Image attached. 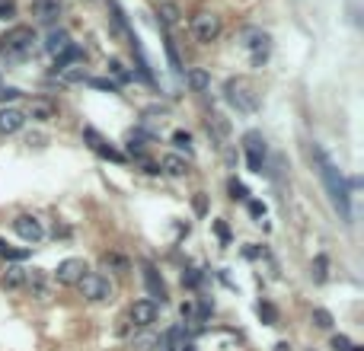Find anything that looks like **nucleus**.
<instances>
[{
    "instance_id": "1",
    "label": "nucleus",
    "mask_w": 364,
    "mask_h": 351,
    "mask_svg": "<svg viewBox=\"0 0 364 351\" xmlns=\"http://www.w3.org/2000/svg\"><path fill=\"white\" fill-rule=\"evenodd\" d=\"M313 157H316V163H320V176H323V182H326V192H330L332 208H336V211L342 214V221H351L349 186H345L342 172L336 170V163H332V160L326 157V151H320V147H316V151H313Z\"/></svg>"
},
{
    "instance_id": "2",
    "label": "nucleus",
    "mask_w": 364,
    "mask_h": 351,
    "mask_svg": "<svg viewBox=\"0 0 364 351\" xmlns=\"http://www.w3.org/2000/svg\"><path fill=\"white\" fill-rule=\"evenodd\" d=\"M35 49V32L29 26H13L10 32L0 35V55H7L10 61H23Z\"/></svg>"
},
{
    "instance_id": "3",
    "label": "nucleus",
    "mask_w": 364,
    "mask_h": 351,
    "mask_svg": "<svg viewBox=\"0 0 364 351\" xmlns=\"http://www.w3.org/2000/svg\"><path fill=\"white\" fill-rule=\"evenodd\" d=\"M224 96H227V103L234 106L237 112H256V109H259V93H256V87L249 80H243V77L227 80Z\"/></svg>"
},
{
    "instance_id": "4",
    "label": "nucleus",
    "mask_w": 364,
    "mask_h": 351,
    "mask_svg": "<svg viewBox=\"0 0 364 351\" xmlns=\"http://www.w3.org/2000/svg\"><path fill=\"white\" fill-rule=\"evenodd\" d=\"M189 29H192L195 42H201V45H211V42L220 39V29H224V23H220L218 13H211V10H201V13L192 16Z\"/></svg>"
},
{
    "instance_id": "5",
    "label": "nucleus",
    "mask_w": 364,
    "mask_h": 351,
    "mask_svg": "<svg viewBox=\"0 0 364 351\" xmlns=\"http://www.w3.org/2000/svg\"><path fill=\"white\" fill-rule=\"evenodd\" d=\"M240 42H243V49L249 51L253 68H262V64L268 61V49H272V42H268V35L262 32V29H243Z\"/></svg>"
},
{
    "instance_id": "6",
    "label": "nucleus",
    "mask_w": 364,
    "mask_h": 351,
    "mask_svg": "<svg viewBox=\"0 0 364 351\" xmlns=\"http://www.w3.org/2000/svg\"><path fill=\"white\" fill-rule=\"evenodd\" d=\"M77 288H80V294L87 297V300H93V303H103V300H109V297H112L109 278L96 275V272H87V275L77 281Z\"/></svg>"
},
{
    "instance_id": "7",
    "label": "nucleus",
    "mask_w": 364,
    "mask_h": 351,
    "mask_svg": "<svg viewBox=\"0 0 364 351\" xmlns=\"http://www.w3.org/2000/svg\"><path fill=\"white\" fill-rule=\"evenodd\" d=\"M243 147H246V163L253 172L265 170V141H262L259 131H246L243 134Z\"/></svg>"
},
{
    "instance_id": "8",
    "label": "nucleus",
    "mask_w": 364,
    "mask_h": 351,
    "mask_svg": "<svg viewBox=\"0 0 364 351\" xmlns=\"http://www.w3.org/2000/svg\"><path fill=\"white\" fill-rule=\"evenodd\" d=\"M83 141H87L89 147H93V151L99 153V157H106V160H112V163H125V157L122 153L115 151V147L109 144V141L103 138V134H99L96 128H83Z\"/></svg>"
},
{
    "instance_id": "9",
    "label": "nucleus",
    "mask_w": 364,
    "mask_h": 351,
    "mask_svg": "<svg viewBox=\"0 0 364 351\" xmlns=\"http://www.w3.org/2000/svg\"><path fill=\"white\" fill-rule=\"evenodd\" d=\"M13 230L20 234V240H26V243H39L42 236H45V227H42V221L35 214H20L13 221Z\"/></svg>"
},
{
    "instance_id": "10",
    "label": "nucleus",
    "mask_w": 364,
    "mask_h": 351,
    "mask_svg": "<svg viewBox=\"0 0 364 351\" xmlns=\"http://www.w3.org/2000/svg\"><path fill=\"white\" fill-rule=\"evenodd\" d=\"M83 275H87V262L83 259H64L61 265L55 269L58 284H77Z\"/></svg>"
},
{
    "instance_id": "11",
    "label": "nucleus",
    "mask_w": 364,
    "mask_h": 351,
    "mask_svg": "<svg viewBox=\"0 0 364 351\" xmlns=\"http://www.w3.org/2000/svg\"><path fill=\"white\" fill-rule=\"evenodd\" d=\"M128 319L138 329H147V326H153V319H157V303L153 300H138V303H131V310H128Z\"/></svg>"
},
{
    "instance_id": "12",
    "label": "nucleus",
    "mask_w": 364,
    "mask_h": 351,
    "mask_svg": "<svg viewBox=\"0 0 364 351\" xmlns=\"http://www.w3.org/2000/svg\"><path fill=\"white\" fill-rule=\"evenodd\" d=\"M23 125H26V115H23V109H16V106L0 109V134H16Z\"/></svg>"
},
{
    "instance_id": "13",
    "label": "nucleus",
    "mask_w": 364,
    "mask_h": 351,
    "mask_svg": "<svg viewBox=\"0 0 364 351\" xmlns=\"http://www.w3.org/2000/svg\"><path fill=\"white\" fill-rule=\"evenodd\" d=\"M32 16L39 23H55L61 16V0H32Z\"/></svg>"
},
{
    "instance_id": "14",
    "label": "nucleus",
    "mask_w": 364,
    "mask_h": 351,
    "mask_svg": "<svg viewBox=\"0 0 364 351\" xmlns=\"http://www.w3.org/2000/svg\"><path fill=\"white\" fill-rule=\"evenodd\" d=\"M23 115H29L32 122H51V118L58 115V109H55V103H51V99H32V103H29V109L23 112Z\"/></svg>"
},
{
    "instance_id": "15",
    "label": "nucleus",
    "mask_w": 364,
    "mask_h": 351,
    "mask_svg": "<svg viewBox=\"0 0 364 351\" xmlns=\"http://www.w3.org/2000/svg\"><path fill=\"white\" fill-rule=\"evenodd\" d=\"M144 284H147V291H151V297H160V303L166 300V284L151 262H144Z\"/></svg>"
},
{
    "instance_id": "16",
    "label": "nucleus",
    "mask_w": 364,
    "mask_h": 351,
    "mask_svg": "<svg viewBox=\"0 0 364 351\" xmlns=\"http://www.w3.org/2000/svg\"><path fill=\"white\" fill-rule=\"evenodd\" d=\"M68 45H70V35L64 32V29H55V32H49V42H45V51L58 58L64 49H68Z\"/></svg>"
},
{
    "instance_id": "17",
    "label": "nucleus",
    "mask_w": 364,
    "mask_h": 351,
    "mask_svg": "<svg viewBox=\"0 0 364 351\" xmlns=\"http://www.w3.org/2000/svg\"><path fill=\"white\" fill-rule=\"evenodd\" d=\"M186 83H189V90L205 93L208 87H211V74H208V70H201V68H195V70H189V74H186Z\"/></svg>"
},
{
    "instance_id": "18",
    "label": "nucleus",
    "mask_w": 364,
    "mask_h": 351,
    "mask_svg": "<svg viewBox=\"0 0 364 351\" xmlns=\"http://www.w3.org/2000/svg\"><path fill=\"white\" fill-rule=\"evenodd\" d=\"M77 61H83V49H80V45H74V42H70L68 49H64L61 55L55 58V70H58V68H70V64H77Z\"/></svg>"
},
{
    "instance_id": "19",
    "label": "nucleus",
    "mask_w": 364,
    "mask_h": 351,
    "mask_svg": "<svg viewBox=\"0 0 364 351\" xmlns=\"http://www.w3.org/2000/svg\"><path fill=\"white\" fill-rule=\"evenodd\" d=\"M0 281H4V288H7V291L23 288V284H26V269H20V265H10V269L4 272V278H0Z\"/></svg>"
},
{
    "instance_id": "20",
    "label": "nucleus",
    "mask_w": 364,
    "mask_h": 351,
    "mask_svg": "<svg viewBox=\"0 0 364 351\" xmlns=\"http://www.w3.org/2000/svg\"><path fill=\"white\" fill-rule=\"evenodd\" d=\"M163 172L166 176H186L189 163L182 157H176V153H170V157H163Z\"/></svg>"
},
{
    "instance_id": "21",
    "label": "nucleus",
    "mask_w": 364,
    "mask_h": 351,
    "mask_svg": "<svg viewBox=\"0 0 364 351\" xmlns=\"http://www.w3.org/2000/svg\"><path fill=\"white\" fill-rule=\"evenodd\" d=\"M55 74H58V80H61V83H80V80H87V70H83L80 64H70V68H58Z\"/></svg>"
},
{
    "instance_id": "22",
    "label": "nucleus",
    "mask_w": 364,
    "mask_h": 351,
    "mask_svg": "<svg viewBox=\"0 0 364 351\" xmlns=\"http://www.w3.org/2000/svg\"><path fill=\"white\" fill-rule=\"evenodd\" d=\"M157 16H160V23H163L166 29H172V26L179 23V16H182V13H179L176 4H160V7H157Z\"/></svg>"
},
{
    "instance_id": "23",
    "label": "nucleus",
    "mask_w": 364,
    "mask_h": 351,
    "mask_svg": "<svg viewBox=\"0 0 364 351\" xmlns=\"http://www.w3.org/2000/svg\"><path fill=\"white\" fill-rule=\"evenodd\" d=\"M103 269H112V272H128V269H131V262L125 259V255H118V253H106V255H103Z\"/></svg>"
},
{
    "instance_id": "24",
    "label": "nucleus",
    "mask_w": 364,
    "mask_h": 351,
    "mask_svg": "<svg viewBox=\"0 0 364 351\" xmlns=\"http://www.w3.org/2000/svg\"><path fill=\"white\" fill-rule=\"evenodd\" d=\"M326 269H330V259H326V255H316V259H313V269H310V275H313L316 284L326 281V275H330Z\"/></svg>"
},
{
    "instance_id": "25",
    "label": "nucleus",
    "mask_w": 364,
    "mask_h": 351,
    "mask_svg": "<svg viewBox=\"0 0 364 351\" xmlns=\"http://www.w3.org/2000/svg\"><path fill=\"white\" fill-rule=\"evenodd\" d=\"M0 255H4V259H10V262H23L29 255V249H13L7 240H0Z\"/></svg>"
},
{
    "instance_id": "26",
    "label": "nucleus",
    "mask_w": 364,
    "mask_h": 351,
    "mask_svg": "<svg viewBox=\"0 0 364 351\" xmlns=\"http://www.w3.org/2000/svg\"><path fill=\"white\" fill-rule=\"evenodd\" d=\"M208 128H211L214 134H218V138H227V134H230V125L224 122V115H211V122H208Z\"/></svg>"
},
{
    "instance_id": "27",
    "label": "nucleus",
    "mask_w": 364,
    "mask_h": 351,
    "mask_svg": "<svg viewBox=\"0 0 364 351\" xmlns=\"http://www.w3.org/2000/svg\"><path fill=\"white\" fill-rule=\"evenodd\" d=\"M89 87H96V90H106V93H118V83L115 80H106V77H87Z\"/></svg>"
},
{
    "instance_id": "28",
    "label": "nucleus",
    "mask_w": 364,
    "mask_h": 351,
    "mask_svg": "<svg viewBox=\"0 0 364 351\" xmlns=\"http://www.w3.org/2000/svg\"><path fill=\"white\" fill-rule=\"evenodd\" d=\"M109 70H112V77H115V83H128L134 74H128L125 70V64L122 61H109Z\"/></svg>"
},
{
    "instance_id": "29",
    "label": "nucleus",
    "mask_w": 364,
    "mask_h": 351,
    "mask_svg": "<svg viewBox=\"0 0 364 351\" xmlns=\"http://www.w3.org/2000/svg\"><path fill=\"white\" fill-rule=\"evenodd\" d=\"M259 317L265 319L268 326H275V323H278V310H275V307H272V303H265V300L259 303Z\"/></svg>"
},
{
    "instance_id": "30",
    "label": "nucleus",
    "mask_w": 364,
    "mask_h": 351,
    "mask_svg": "<svg viewBox=\"0 0 364 351\" xmlns=\"http://www.w3.org/2000/svg\"><path fill=\"white\" fill-rule=\"evenodd\" d=\"M166 55H170V64H172V70H182V61H179V51H176V42L172 39H166Z\"/></svg>"
},
{
    "instance_id": "31",
    "label": "nucleus",
    "mask_w": 364,
    "mask_h": 351,
    "mask_svg": "<svg viewBox=\"0 0 364 351\" xmlns=\"http://www.w3.org/2000/svg\"><path fill=\"white\" fill-rule=\"evenodd\" d=\"M172 144L182 147V151H192V134H189V131H176V134H172Z\"/></svg>"
},
{
    "instance_id": "32",
    "label": "nucleus",
    "mask_w": 364,
    "mask_h": 351,
    "mask_svg": "<svg viewBox=\"0 0 364 351\" xmlns=\"http://www.w3.org/2000/svg\"><path fill=\"white\" fill-rule=\"evenodd\" d=\"M230 198H240V201H246L249 198V192H246V186H243V182H237V179H230Z\"/></svg>"
},
{
    "instance_id": "33",
    "label": "nucleus",
    "mask_w": 364,
    "mask_h": 351,
    "mask_svg": "<svg viewBox=\"0 0 364 351\" xmlns=\"http://www.w3.org/2000/svg\"><path fill=\"white\" fill-rule=\"evenodd\" d=\"M313 323L320 326V329H332V317H330V310H313Z\"/></svg>"
},
{
    "instance_id": "34",
    "label": "nucleus",
    "mask_w": 364,
    "mask_h": 351,
    "mask_svg": "<svg viewBox=\"0 0 364 351\" xmlns=\"http://www.w3.org/2000/svg\"><path fill=\"white\" fill-rule=\"evenodd\" d=\"M13 16H16L13 0H0V20H13Z\"/></svg>"
},
{
    "instance_id": "35",
    "label": "nucleus",
    "mask_w": 364,
    "mask_h": 351,
    "mask_svg": "<svg viewBox=\"0 0 364 351\" xmlns=\"http://www.w3.org/2000/svg\"><path fill=\"white\" fill-rule=\"evenodd\" d=\"M332 351H351L349 336H332Z\"/></svg>"
},
{
    "instance_id": "36",
    "label": "nucleus",
    "mask_w": 364,
    "mask_h": 351,
    "mask_svg": "<svg viewBox=\"0 0 364 351\" xmlns=\"http://www.w3.org/2000/svg\"><path fill=\"white\" fill-rule=\"evenodd\" d=\"M249 211H253V217H262V214H265V205H259V201H249Z\"/></svg>"
},
{
    "instance_id": "37",
    "label": "nucleus",
    "mask_w": 364,
    "mask_h": 351,
    "mask_svg": "<svg viewBox=\"0 0 364 351\" xmlns=\"http://www.w3.org/2000/svg\"><path fill=\"white\" fill-rule=\"evenodd\" d=\"M182 284H189V288H195V284H199V272H189V275H182Z\"/></svg>"
},
{
    "instance_id": "38",
    "label": "nucleus",
    "mask_w": 364,
    "mask_h": 351,
    "mask_svg": "<svg viewBox=\"0 0 364 351\" xmlns=\"http://www.w3.org/2000/svg\"><path fill=\"white\" fill-rule=\"evenodd\" d=\"M13 96H20V90H0V99H13Z\"/></svg>"
},
{
    "instance_id": "39",
    "label": "nucleus",
    "mask_w": 364,
    "mask_h": 351,
    "mask_svg": "<svg viewBox=\"0 0 364 351\" xmlns=\"http://www.w3.org/2000/svg\"><path fill=\"white\" fill-rule=\"evenodd\" d=\"M351 351H361V348H355V345H351Z\"/></svg>"
}]
</instances>
